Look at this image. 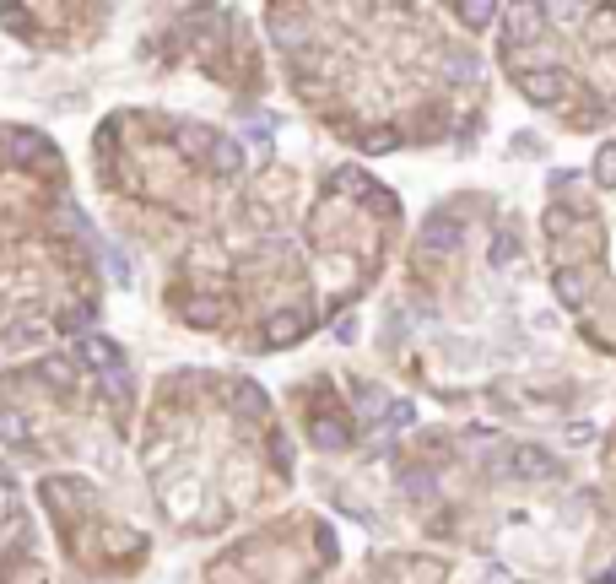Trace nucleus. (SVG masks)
<instances>
[{"label": "nucleus", "instance_id": "obj_2", "mask_svg": "<svg viewBox=\"0 0 616 584\" xmlns=\"http://www.w3.org/2000/svg\"><path fill=\"white\" fill-rule=\"evenodd\" d=\"M82 357H87L92 368H119V352H114V347H109V341H103V336L82 341Z\"/></svg>", "mask_w": 616, "mask_h": 584}, {"label": "nucleus", "instance_id": "obj_7", "mask_svg": "<svg viewBox=\"0 0 616 584\" xmlns=\"http://www.w3.org/2000/svg\"><path fill=\"white\" fill-rule=\"evenodd\" d=\"M600 179L616 184V146H606V152H600Z\"/></svg>", "mask_w": 616, "mask_h": 584}, {"label": "nucleus", "instance_id": "obj_3", "mask_svg": "<svg viewBox=\"0 0 616 584\" xmlns=\"http://www.w3.org/2000/svg\"><path fill=\"white\" fill-rule=\"evenodd\" d=\"M514 466H519V476H546V471H552V460H546L541 449H519Z\"/></svg>", "mask_w": 616, "mask_h": 584}, {"label": "nucleus", "instance_id": "obj_4", "mask_svg": "<svg viewBox=\"0 0 616 584\" xmlns=\"http://www.w3.org/2000/svg\"><path fill=\"white\" fill-rule=\"evenodd\" d=\"M557 82H562V76H530L525 92H530L535 103H552V98H557Z\"/></svg>", "mask_w": 616, "mask_h": 584}, {"label": "nucleus", "instance_id": "obj_5", "mask_svg": "<svg viewBox=\"0 0 616 584\" xmlns=\"http://www.w3.org/2000/svg\"><path fill=\"white\" fill-rule=\"evenodd\" d=\"M0 438H6V444H22V417L17 411H0Z\"/></svg>", "mask_w": 616, "mask_h": 584}, {"label": "nucleus", "instance_id": "obj_6", "mask_svg": "<svg viewBox=\"0 0 616 584\" xmlns=\"http://www.w3.org/2000/svg\"><path fill=\"white\" fill-rule=\"evenodd\" d=\"M557 292H562V303H579V298H584V282L562 271V276H557Z\"/></svg>", "mask_w": 616, "mask_h": 584}, {"label": "nucleus", "instance_id": "obj_1", "mask_svg": "<svg viewBox=\"0 0 616 584\" xmlns=\"http://www.w3.org/2000/svg\"><path fill=\"white\" fill-rule=\"evenodd\" d=\"M460 228H454V222H444V217H433V222H427V228H422V249H454V244H460Z\"/></svg>", "mask_w": 616, "mask_h": 584}]
</instances>
